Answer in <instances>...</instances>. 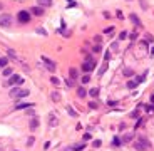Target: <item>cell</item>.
<instances>
[{
    "label": "cell",
    "mask_w": 154,
    "mask_h": 151,
    "mask_svg": "<svg viewBox=\"0 0 154 151\" xmlns=\"http://www.w3.org/2000/svg\"><path fill=\"white\" fill-rule=\"evenodd\" d=\"M22 82H24V79L20 76H17V74H14V76L9 77V81L5 82V86H15V84H22Z\"/></svg>",
    "instance_id": "4"
},
{
    "label": "cell",
    "mask_w": 154,
    "mask_h": 151,
    "mask_svg": "<svg viewBox=\"0 0 154 151\" xmlns=\"http://www.w3.org/2000/svg\"><path fill=\"white\" fill-rule=\"evenodd\" d=\"M9 64V59L7 57H0V67H5Z\"/></svg>",
    "instance_id": "17"
},
{
    "label": "cell",
    "mask_w": 154,
    "mask_h": 151,
    "mask_svg": "<svg viewBox=\"0 0 154 151\" xmlns=\"http://www.w3.org/2000/svg\"><path fill=\"white\" fill-rule=\"evenodd\" d=\"M57 124H59L57 118L55 116H50V126H57Z\"/></svg>",
    "instance_id": "20"
},
{
    "label": "cell",
    "mask_w": 154,
    "mask_h": 151,
    "mask_svg": "<svg viewBox=\"0 0 154 151\" xmlns=\"http://www.w3.org/2000/svg\"><path fill=\"white\" fill-rule=\"evenodd\" d=\"M67 112H69V114H70V116H72V118H76V116H77V112H76V111H74V109H72L70 106H67Z\"/></svg>",
    "instance_id": "23"
},
{
    "label": "cell",
    "mask_w": 154,
    "mask_h": 151,
    "mask_svg": "<svg viewBox=\"0 0 154 151\" xmlns=\"http://www.w3.org/2000/svg\"><path fill=\"white\" fill-rule=\"evenodd\" d=\"M12 25V15L10 14H2L0 15V27H10Z\"/></svg>",
    "instance_id": "2"
},
{
    "label": "cell",
    "mask_w": 154,
    "mask_h": 151,
    "mask_svg": "<svg viewBox=\"0 0 154 151\" xmlns=\"http://www.w3.org/2000/svg\"><path fill=\"white\" fill-rule=\"evenodd\" d=\"M89 108H91V109H97V104H96V102H91Z\"/></svg>",
    "instance_id": "33"
},
{
    "label": "cell",
    "mask_w": 154,
    "mask_h": 151,
    "mask_svg": "<svg viewBox=\"0 0 154 151\" xmlns=\"http://www.w3.org/2000/svg\"><path fill=\"white\" fill-rule=\"evenodd\" d=\"M129 19L132 20V24H134L136 27H143V24H141V20H139V17H137L136 14H131V15H129Z\"/></svg>",
    "instance_id": "9"
},
{
    "label": "cell",
    "mask_w": 154,
    "mask_h": 151,
    "mask_svg": "<svg viewBox=\"0 0 154 151\" xmlns=\"http://www.w3.org/2000/svg\"><path fill=\"white\" fill-rule=\"evenodd\" d=\"M87 94H89V92H87L84 87H79V89H77V96H79V98H84V96H87Z\"/></svg>",
    "instance_id": "12"
},
{
    "label": "cell",
    "mask_w": 154,
    "mask_h": 151,
    "mask_svg": "<svg viewBox=\"0 0 154 151\" xmlns=\"http://www.w3.org/2000/svg\"><path fill=\"white\" fill-rule=\"evenodd\" d=\"M144 108L149 111V112H154V106H144Z\"/></svg>",
    "instance_id": "32"
},
{
    "label": "cell",
    "mask_w": 154,
    "mask_h": 151,
    "mask_svg": "<svg viewBox=\"0 0 154 151\" xmlns=\"http://www.w3.org/2000/svg\"><path fill=\"white\" fill-rule=\"evenodd\" d=\"M117 17H119V19H124V15H122V12H121V10H117Z\"/></svg>",
    "instance_id": "37"
},
{
    "label": "cell",
    "mask_w": 154,
    "mask_h": 151,
    "mask_svg": "<svg viewBox=\"0 0 154 151\" xmlns=\"http://www.w3.org/2000/svg\"><path fill=\"white\" fill-rule=\"evenodd\" d=\"M37 128H38V119L34 118V119L30 121V129H37Z\"/></svg>",
    "instance_id": "13"
},
{
    "label": "cell",
    "mask_w": 154,
    "mask_h": 151,
    "mask_svg": "<svg viewBox=\"0 0 154 151\" xmlns=\"http://www.w3.org/2000/svg\"><path fill=\"white\" fill-rule=\"evenodd\" d=\"M139 2H141V7H143V9H147V3H146V0H139Z\"/></svg>",
    "instance_id": "31"
},
{
    "label": "cell",
    "mask_w": 154,
    "mask_h": 151,
    "mask_svg": "<svg viewBox=\"0 0 154 151\" xmlns=\"http://www.w3.org/2000/svg\"><path fill=\"white\" fill-rule=\"evenodd\" d=\"M42 60L45 62V67H47L50 72H54V70H55V64H54V62H52L50 59H47V57H42Z\"/></svg>",
    "instance_id": "7"
},
{
    "label": "cell",
    "mask_w": 154,
    "mask_h": 151,
    "mask_svg": "<svg viewBox=\"0 0 154 151\" xmlns=\"http://www.w3.org/2000/svg\"><path fill=\"white\" fill-rule=\"evenodd\" d=\"M134 148H136V150H139V151L147 150V148H151V143L146 139L144 136H139V139L134 143Z\"/></svg>",
    "instance_id": "1"
},
{
    "label": "cell",
    "mask_w": 154,
    "mask_h": 151,
    "mask_svg": "<svg viewBox=\"0 0 154 151\" xmlns=\"http://www.w3.org/2000/svg\"><path fill=\"white\" fill-rule=\"evenodd\" d=\"M30 12H32L34 15H37V17H40V15H44V9H42L40 5H37V7L34 5V7H32V10H30Z\"/></svg>",
    "instance_id": "8"
},
{
    "label": "cell",
    "mask_w": 154,
    "mask_h": 151,
    "mask_svg": "<svg viewBox=\"0 0 154 151\" xmlns=\"http://www.w3.org/2000/svg\"><path fill=\"white\" fill-rule=\"evenodd\" d=\"M2 9H3V5H2V3H0V10H2Z\"/></svg>",
    "instance_id": "40"
},
{
    "label": "cell",
    "mask_w": 154,
    "mask_h": 151,
    "mask_svg": "<svg viewBox=\"0 0 154 151\" xmlns=\"http://www.w3.org/2000/svg\"><path fill=\"white\" fill-rule=\"evenodd\" d=\"M89 81H91V77H89V76H84V77H82V84H87Z\"/></svg>",
    "instance_id": "30"
},
{
    "label": "cell",
    "mask_w": 154,
    "mask_h": 151,
    "mask_svg": "<svg viewBox=\"0 0 154 151\" xmlns=\"http://www.w3.org/2000/svg\"><path fill=\"white\" fill-rule=\"evenodd\" d=\"M124 76H127V77L134 76V70H132V69H124Z\"/></svg>",
    "instance_id": "21"
},
{
    "label": "cell",
    "mask_w": 154,
    "mask_h": 151,
    "mask_svg": "<svg viewBox=\"0 0 154 151\" xmlns=\"http://www.w3.org/2000/svg\"><path fill=\"white\" fill-rule=\"evenodd\" d=\"M143 121H144V119H139V121H137V123H136V129H137V128H139V126L143 124Z\"/></svg>",
    "instance_id": "35"
},
{
    "label": "cell",
    "mask_w": 154,
    "mask_h": 151,
    "mask_svg": "<svg viewBox=\"0 0 154 151\" xmlns=\"http://www.w3.org/2000/svg\"><path fill=\"white\" fill-rule=\"evenodd\" d=\"M52 101H55V102H57V101H60V96H59V92H55V91L52 92Z\"/></svg>",
    "instance_id": "22"
},
{
    "label": "cell",
    "mask_w": 154,
    "mask_h": 151,
    "mask_svg": "<svg viewBox=\"0 0 154 151\" xmlns=\"http://www.w3.org/2000/svg\"><path fill=\"white\" fill-rule=\"evenodd\" d=\"M7 54H9L12 59H17V54H15V50H12V49H9L7 50Z\"/></svg>",
    "instance_id": "24"
},
{
    "label": "cell",
    "mask_w": 154,
    "mask_h": 151,
    "mask_svg": "<svg viewBox=\"0 0 154 151\" xmlns=\"http://www.w3.org/2000/svg\"><path fill=\"white\" fill-rule=\"evenodd\" d=\"M112 144H114V146H121V139H119V138H114V139H112Z\"/></svg>",
    "instance_id": "29"
},
{
    "label": "cell",
    "mask_w": 154,
    "mask_h": 151,
    "mask_svg": "<svg viewBox=\"0 0 154 151\" xmlns=\"http://www.w3.org/2000/svg\"><path fill=\"white\" fill-rule=\"evenodd\" d=\"M10 96L12 98H27L29 96V91L27 89H12L10 91Z\"/></svg>",
    "instance_id": "3"
},
{
    "label": "cell",
    "mask_w": 154,
    "mask_h": 151,
    "mask_svg": "<svg viewBox=\"0 0 154 151\" xmlns=\"http://www.w3.org/2000/svg\"><path fill=\"white\" fill-rule=\"evenodd\" d=\"M94 146H96V148H99V146H101V141L96 139V141H94Z\"/></svg>",
    "instance_id": "38"
},
{
    "label": "cell",
    "mask_w": 154,
    "mask_h": 151,
    "mask_svg": "<svg viewBox=\"0 0 154 151\" xmlns=\"http://www.w3.org/2000/svg\"><path fill=\"white\" fill-rule=\"evenodd\" d=\"M17 17H19V20L22 22V24H27V22L30 20V12H27V10H20Z\"/></svg>",
    "instance_id": "5"
},
{
    "label": "cell",
    "mask_w": 154,
    "mask_h": 151,
    "mask_svg": "<svg viewBox=\"0 0 154 151\" xmlns=\"http://www.w3.org/2000/svg\"><path fill=\"white\" fill-rule=\"evenodd\" d=\"M86 148V144H76V146H72V151H82Z\"/></svg>",
    "instance_id": "16"
},
{
    "label": "cell",
    "mask_w": 154,
    "mask_h": 151,
    "mask_svg": "<svg viewBox=\"0 0 154 151\" xmlns=\"http://www.w3.org/2000/svg\"><path fill=\"white\" fill-rule=\"evenodd\" d=\"M37 3L40 7H50L52 5V0H37Z\"/></svg>",
    "instance_id": "10"
},
{
    "label": "cell",
    "mask_w": 154,
    "mask_h": 151,
    "mask_svg": "<svg viewBox=\"0 0 154 151\" xmlns=\"http://www.w3.org/2000/svg\"><path fill=\"white\" fill-rule=\"evenodd\" d=\"M27 108H34V104H27V102H22V104H17L15 109H27Z\"/></svg>",
    "instance_id": "11"
},
{
    "label": "cell",
    "mask_w": 154,
    "mask_h": 151,
    "mask_svg": "<svg viewBox=\"0 0 154 151\" xmlns=\"http://www.w3.org/2000/svg\"><path fill=\"white\" fill-rule=\"evenodd\" d=\"M106 69H107V62L104 64V66H102V67H101V70H99V76H102V74L106 72Z\"/></svg>",
    "instance_id": "26"
},
{
    "label": "cell",
    "mask_w": 154,
    "mask_h": 151,
    "mask_svg": "<svg viewBox=\"0 0 154 151\" xmlns=\"http://www.w3.org/2000/svg\"><path fill=\"white\" fill-rule=\"evenodd\" d=\"M50 82H52L54 86H59V84H60V81H59L57 77H52V79H50Z\"/></svg>",
    "instance_id": "28"
},
{
    "label": "cell",
    "mask_w": 154,
    "mask_h": 151,
    "mask_svg": "<svg viewBox=\"0 0 154 151\" xmlns=\"http://www.w3.org/2000/svg\"><path fill=\"white\" fill-rule=\"evenodd\" d=\"M94 66H96V64H94V60L89 59V60H86V62L82 64V70H84V72H91V70L94 69Z\"/></svg>",
    "instance_id": "6"
},
{
    "label": "cell",
    "mask_w": 154,
    "mask_h": 151,
    "mask_svg": "<svg viewBox=\"0 0 154 151\" xmlns=\"http://www.w3.org/2000/svg\"><path fill=\"white\" fill-rule=\"evenodd\" d=\"M91 138H92V136H91V134H89V133H87V134H84V141H87V139H91Z\"/></svg>",
    "instance_id": "36"
},
{
    "label": "cell",
    "mask_w": 154,
    "mask_h": 151,
    "mask_svg": "<svg viewBox=\"0 0 154 151\" xmlns=\"http://www.w3.org/2000/svg\"><path fill=\"white\" fill-rule=\"evenodd\" d=\"M69 72H70V79H76L77 77V70L76 69H70Z\"/></svg>",
    "instance_id": "25"
},
{
    "label": "cell",
    "mask_w": 154,
    "mask_h": 151,
    "mask_svg": "<svg viewBox=\"0 0 154 151\" xmlns=\"http://www.w3.org/2000/svg\"><path fill=\"white\" fill-rule=\"evenodd\" d=\"M3 76H5V77H10V76H14V74H12V69H10V67L3 69Z\"/></svg>",
    "instance_id": "19"
},
{
    "label": "cell",
    "mask_w": 154,
    "mask_h": 151,
    "mask_svg": "<svg viewBox=\"0 0 154 151\" xmlns=\"http://www.w3.org/2000/svg\"><path fill=\"white\" fill-rule=\"evenodd\" d=\"M112 30H114V27H107V29L104 30V32H106V34H111V32H112Z\"/></svg>",
    "instance_id": "34"
},
{
    "label": "cell",
    "mask_w": 154,
    "mask_h": 151,
    "mask_svg": "<svg viewBox=\"0 0 154 151\" xmlns=\"http://www.w3.org/2000/svg\"><path fill=\"white\" fill-rule=\"evenodd\" d=\"M0 151H2V148H0Z\"/></svg>",
    "instance_id": "41"
},
{
    "label": "cell",
    "mask_w": 154,
    "mask_h": 151,
    "mask_svg": "<svg viewBox=\"0 0 154 151\" xmlns=\"http://www.w3.org/2000/svg\"><path fill=\"white\" fill-rule=\"evenodd\" d=\"M137 84H139V82H137V79H134V81H129V82H127V87H129V89H134V87L137 86Z\"/></svg>",
    "instance_id": "15"
},
{
    "label": "cell",
    "mask_w": 154,
    "mask_h": 151,
    "mask_svg": "<svg viewBox=\"0 0 154 151\" xmlns=\"http://www.w3.org/2000/svg\"><path fill=\"white\" fill-rule=\"evenodd\" d=\"M151 56H153V57H154V47H153V49H151Z\"/></svg>",
    "instance_id": "39"
},
{
    "label": "cell",
    "mask_w": 154,
    "mask_h": 151,
    "mask_svg": "<svg viewBox=\"0 0 154 151\" xmlns=\"http://www.w3.org/2000/svg\"><path fill=\"white\" fill-rule=\"evenodd\" d=\"M89 96H91V98H97V96H99V89H97V87H92V89L89 91Z\"/></svg>",
    "instance_id": "14"
},
{
    "label": "cell",
    "mask_w": 154,
    "mask_h": 151,
    "mask_svg": "<svg viewBox=\"0 0 154 151\" xmlns=\"http://www.w3.org/2000/svg\"><path fill=\"white\" fill-rule=\"evenodd\" d=\"M132 138H134V134H126L124 138H122V143H129Z\"/></svg>",
    "instance_id": "18"
},
{
    "label": "cell",
    "mask_w": 154,
    "mask_h": 151,
    "mask_svg": "<svg viewBox=\"0 0 154 151\" xmlns=\"http://www.w3.org/2000/svg\"><path fill=\"white\" fill-rule=\"evenodd\" d=\"M126 37H127V32H126V30H124V32H121V34H119V40H124Z\"/></svg>",
    "instance_id": "27"
}]
</instances>
